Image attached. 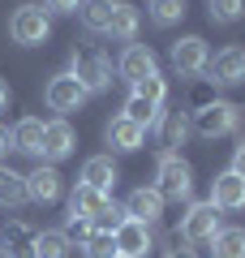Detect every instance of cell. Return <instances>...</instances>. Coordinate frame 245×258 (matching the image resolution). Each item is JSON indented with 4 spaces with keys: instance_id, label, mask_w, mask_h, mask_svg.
Masks as SVG:
<instances>
[{
    "instance_id": "ac0fdd59",
    "label": "cell",
    "mask_w": 245,
    "mask_h": 258,
    "mask_svg": "<svg viewBox=\"0 0 245 258\" xmlns=\"http://www.w3.org/2000/svg\"><path fill=\"white\" fill-rule=\"evenodd\" d=\"M138 26H142V18H138V9H134V5H112L108 35L116 39V43H134V39H138Z\"/></svg>"
},
{
    "instance_id": "44dd1931",
    "label": "cell",
    "mask_w": 245,
    "mask_h": 258,
    "mask_svg": "<svg viewBox=\"0 0 245 258\" xmlns=\"http://www.w3.org/2000/svg\"><path fill=\"white\" fill-rule=\"evenodd\" d=\"M211 258H245V228H219L211 237Z\"/></svg>"
},
{
    "instance_id": "8d00e7d4",
    "label": "cell",
    "mask_w": 245,
    "mask_h": 258,
    "mask_svg": "<svg viewBox=\"0 0 245 258\" xmlns=\"http://www.w3.org/2000/svg\"><path fill=\"white\" fill-rule=\"evenodd\" d=\"M116 258H125V254H116Z\"/></svg>"
},
{
    "instance_id": "8992f818",
    "label": "cell",
    "mask_w": 245,
    "mask_h": 258,
    "mask_svg": "<svg viewBox=\"0 0 245 258\" xmlns=\"http://www.w3.org/2000/svg\"><path fill=\"white\" fill-rule=\"evenodd\" d=\"M69 74L78 78L86 91H103V86L112 82V64L103 60L95 47H78V52H73V69H69Z\"/></svg>"
},
{
    "instance_id": "f546056e",
    "label": "cell",
    "mask_w": 245,
    "mask_h": 258,
    "mask_svg": "<svg viewBox=\"0 0 245 258\" xmlns=\"http://www.w3.org/2000/svg\"><path fill=\"white\" fill-rule=\"evenodd\" d=\"M120 224H125V207L108 203V207H103V211H99V215L91 220V228H95V232H116Z\"/></svg>"
},
{
    "instance_id": "4fadbf2b",
    "label": "cell",
    "mask_w": 245,
    "mask_h": 258,
    "mask_svg": "<svg viewBox=\"0 0 245 258\" xmlns=\"http://www.w3.org/2000/svg\"><path fill=\"white\" fill-rule=\"evenodd\" d=\"M26 198L30 203H56L60 198V172L52 164H39L35 172H26Z\"/></svg>"
},
{
    "instance_id": "7c38bea8",
    "label": "cell",
    "mask_w": 245,
    "mask_h": 258,
    "mask_svg": "<svg viewBox=\"0 0 245 258\" xmlns=\"http://www.w3.org/2000/svg\"><path fill=\"white\" fill-rule=\"evenodd\" d=\"M112 241H116V254H125V258H142L146 249H151V224L129 220V215H125V224L112 232Z\"/></svg>"
},
{
    "instance_id": "f1b7e54d",
    "label": "cell",
    "mask_w": 245,
    "mask_h": 258,
    "mask_svg": "<svg viewBox=\"0 0 245 258\" xmlns=\"http://www.w3.org/2000/svg\"><path fill=\"white\" fill-rule=\"evenodd\" d=\"M134 95H142L146 103H155V108H159V103L168 99V82H163L159 74H155V78H142V82L134 86Z\"/></svg>"
},
{
    "instance_id": "8fae6325",
    "label": "cell",
    "mask_w": 245,
    "mask_h": 258,
    "mask_svg": "<svg viewBox=\"0 0 245 258\" xmlns=\"http://www.w3.org/2000/svg\"><path fill=\"white\" fill-rule=\"evenodd\" d=\"M211 207L215 211H245V176H236L232 168L219 172L211 181Z\"/></svg>"
},
{
    "instance_id": "d6986e66",
    "label": "cell",
    "mask_w": 245,
    "mask_h": 258,
    "mask_svg": "<svg viewBox=\"0 0 245 258\" xmlns=\"http://www.w3.org/2000/svg\"><path fill=\"white\" fill-rule=\"evenodd\" d=\"M9 134H13V151H22V155H39V147H43V120H39V116L18 120Z\"/></svg>"
},
{
    "instance_id": "5b68a950",
    "label": "cell",
    "mask_w": 245,
    "mask_h": 258,
    "mask_svg": "<svg viewBox=\"0 0 245 258\" xmlns=\"http://www.w3.org/2000/svg\"><path fill=\"white\" fill-rule=\"evenodd\" d=\"M86 95L91 91H86L73 74H56V78H47V86H43V99H47L52 112H78L82 103H86Z\"/></svg>"
},
{
    "instance_id": "277c9868",
    "label": "cell",
    "mask_w": 245,
    "mask_h": 258,
    "mask_svg": "<svg viewBox=\"0 0 245 258\" xmlns=\"http://www.w3.org/2000/svg\"><path fill=\"white\" fill-rule=\"evenodd\" d=\"M215 232H219V211L211 203H194L181 215V241L185 245H211Z\"/></svg>"
},
{
    "instance_id": "ffe728a7",
    "label": "cell",
    "mask_w": 245,
    "mask_h": 258,
    "mask_svg": "<svg viewBox=\"0 0 245 258\" xmlns=\"http://www.w3.org/2000/svg\"><path fill=\"white\" fill-rule=\"evenodd\" d=\"M78 18L86 30L95 35H108V22H112V0H82L78 5Z\"/></svg>"
},
{
    "instance_id": "1f68e13d",
    "label": "cell",
    "mask_w": 245,
    "mask_h": 258,
    "mask_svg": "<svg viewBox=\"0 0 245 258\" xmlns=\"http://www.w3.org/2000/svg\"><path fill=\"white\" fill-rule=\"evenodd\" d=\"M232 172H236V176H245V142L232 151Z\"/></svg>"
},
{
    "instance_id": "9c48e42d",
    "label": "cell",
    "mask_w": 245,
    "mask_h": 258,
    "mask_svg": "<svg viewBox=\"0 0 245 258\" xmlns=\"http://www.w3.org/2000/svg\"><path fill=\"white\" fill-rule=\"evenodd\" d=\"M73 142H78V134H73V125H69L65 116L47 120V125H43V147H39V159L60 164L65 155H73Z\"/></svg>"
},
{
    "instance_id": "e575fe53",
    "label": "cell",
    "mask_w": 245,
    "mask_h": 258,
    "mask_svg": "<svg viewBox=\"0 0 245 258\" xmlns=\"http://www.w3.org/2000/svg\"><path fill=\"white\" fill-rule=\"evenodd\" d=\"M163 258H198V254H194V249H168Z\"/></svg>"
},
{
    "instance_id": "83f0119b",
    "label": "cell",
    "mask_w": 245,
    "mask_h": 258,
    "mask_svg": "<svg viewBox=\"0 0 245 258\" xmlns=\"http://www.w3.org/2000/svg\"><path fill=\"white\" fill-rule=\"evenodd\" d=\"M245 18V0H211V22H224V26H232V22Z\"/></svg>"
},
{
    "instance_id": "5bb4252c",
    "label": "cell",
    "mask_w": 245,
    "mask_h": 258,
    "mask_svg": "<svg viewBox=\"0 0 245 258\" xmlns=\"http://www.w3.org/2000/svg\"><path fill=\"white\" fill-rule=\"evenodd\" d=\"M125 215H129V220H142V224L159 220V215H163V194L155 189V185H142V189H134V194L125 198Z\"/></svg>"
},
{
    "instance_id": "484cf974",
    "label": "cell",
    "mask_w": 245,
    "mask_h": 258,
    "mask_svg": "<svg viewBox=\"0 0 245 258\" xmlns=\"http://www.w3.org/2000/svg\"><path fill=\"white\" fill-rule=\"evenodd\" d=\"M146 13H151L155 26H176V22L185 18V0H151Z\"/></svg>"
},
{
    "instance_id": "603a6c76",
    "label": "cell",
    "mask_w": 245,
    "mask_h": 258,
    "mask_svg": "<svg viewBox=\"0 0 245 258\" xmlns=\"http://www.w3.org/2000/svg\"><path fill=\"white\" fill-rule=\"evenodd\" d=\"M26 203V176L13 168H0V207H22Z\"/></svg>"
},
{
    "instance_id": "4dcf8cb0",
    "label": "cell",
    "mask_w": 245,
    "mask_h": 258,
    "mask_svg": "<svg viewBox=\"0 0 245 258\" xmlns=\"http://www.w3.org/2000/svg\"><path fill=\"white\" fill-rule=\"evenodd\" d=\"M43 5H47V13H78L82 0H43Z\"/></svg>"
},
{
    "instance_id": "7a4b0ae2",
    "label": "cell",
    "mask_w": 245,
    "mask_h": 258,
    "mask_svg": "<svg viewBox=\"0 0 245 258\" xmlns=\"http://www.w3.org/2000/svg\"><path fill=\"white\" fill-rule=\"evenodd\" d=\"M190 125L198 129L202 138H224V134H232V129L241 125V108L228 103V99H211V103H202V108L194 112Z\"/></svg>"
},
{
    "instance_id": "52a82bcc",
    "label": "cell",
    "mask_w": 245,
    "mask_h": 258,
    "mask_svg": "<svg viewBox=\"0 0 245 258\" xmlns=\"http://www.w3.org/2000/svg\"><path fill=\"white\" fill-rule=\"evenodd\" d=\"M172 69L181 78H198L202 69H207V60H211V52H207V39H198V35H185V39H176L172 43Z\"/></svg>"
},
{
    "instance_id": "e0dca14e",
    "label": "cell",
    "mask_w": 245,
    "mask_h": 258,
    "mask_svg": "<svg viewBox=\"0 0 245 258\" xmlns=\"http://www.w3.org/2000/svg\"><path fill=\"white\" fill-rule=\"evenodd\" d=\"M146 142V129L134 125L129 116H112L108 120V147L112 151H138Z\"/></svg>"
},
{
    "instance_id": "30bf717a",
    "label": "cell",
    "mask_w": 245,
    "mask_h": 258,
    "mask_svg": "<svg viewBox=\"0 0 245 258\" xmlns=\"http://www.w3.org/2000/svg\"><path fill=\"white\" fill-rule=\"evenodd\" d=\"M207 74H211V82L215 86H236V82H245V47H224V52H215L207 60Z\"/></svg>"
},
{
    "instance_id": "ba28073f",
    "label": "cell",
    "mask_w": 245,
    "mask_h": 258,
    "mask_svg": "<svg viewBox=\"0 0 245 258\" xmlns=\"http://www.w3.org/2000/svg\"><path fill=\"white\" fill-rule=\"evenodd\" d=\"M116 74L125 78L129 86H138L142 78H155L159 74V60H155V52L146 43H129L125 52H120V60H116Z\"/></svg>"
},
{
    "instance_id": "2e32d148",
    "label": "cell",
    "mask_w": 245,
    "mask_h": 258,
    "mask_svg": "<svg viewBox=\"0 0 245 258\" xmlns=\"http://www.w3.org/2000/svg\"><path fill=\"white\" fill-rule=\"evenodd\" d=\"M82 185H91V189H103L112 194V185H116V164H112V155H91L86 164H82Z\"/></svg>"
},
{
    "instance_id": "4316f807",
    "label": "cell",
    "mask_w": 245,
    "mask_h": 258,
    "mask_svg": "<svg viewBox=\"0 0 245 258\" xmlns=\"http://www.w3.org/2000/svg\"><path fill=\"white\" fill-rule=\"evenodd\" d=\"M82 254H86V258H116V241H112V232H91V237L82 241Z\"/></svg>"
},
{
    "instance_id": "d4e9b609",
    "label": "cell",
    "mask_w": 245,
    "mask_h": 258,
    "mask_svg": "<svg viewBox=\"0 0 245 258\" xmlns=\"http://www.w3.org/2000/svg\"><path fill=\"white\" fill-rule=\"evenodd\" d=\"M120 116H129V120H134V125L151 129L155 120H159V108H155V103H146L142 95H129V99H125V108H120Z\"/></svg>"
},
{
    "instance_id": "7402d4cb",
    "label": "cell",
    "mask_w": 245,
    "mask_h": 258,
    "mask_svg": "<svg viewBox=\"0 0 245 258\" xmlns=\"http://www.w3.org/2000/svg\"><path fill=\"white\" fill-rule=\"evenodd\" d=\"M159 134H163V147H185V138H190V116L185 112H163Z\"/></svg>"
},
{
    "instance_id": "836d02e7",
    "label": "cell",
    "mask_w": 245,
    "mask_h": 258,
    "mask_svg": "<svg viewBox=\"0 0 245 258\" xmlns=\"http://www.w3.org/2000/svg\"><path fill=\"white\" fill-rule=\"evenodd\" d=\"M9 108V82H5V78H0V112Z\"/></svg>"
},
{
    "instance_id": "9a60e30c",
    "label": "cell",
    "mask_w": 245,
    "mask_h": 258,
    "mask_svg": "<svg viewBox=\"0 0 245 258\" xmlns=\"http://www.w3.org/2000/svg\"><path fill=\"white\" fill-rule=\"evenodd\" d=\"M108 203H112V194L91 189V185L78 181V185H73V194H69V215H73V220H95Z\"/></svg>"
},
{
    "instance_id": "6da1fadb",
    "label": "cell",
    "mask_w": 245,
    "mask_h": 258,
    "mask_svg": "<svg viewBox=\"0 0 245 258\" xmlns=\"http://www.w3.org/2000/svg\"><path fill=\"white\" fill-rule=\"evenodd\" d=\"M155 181H159L155 189L163 194V203H168V198H172V203H185V198L194 194V168L185 164L176 151H168V155L159 159V172H155Z\"/></svg>"
},
{
    "instance_id": "d590c367",
    "label": "cell",
    "mask_w": 245,
    "mask_h": 258,
    "mask_svg": "<svg viewBox=\"0 0 245 258\" xmlns=\"http://www.w3.org/2000/svg\"><path fill=\"white\" fill-rule=\"evenodd\" d=\"M0 258H9V254H5V249H0Z\"/></svg>"
},
{
    "instance_id": "d6a6232c",
    "label": "cell",
    "mask_w": 245,
    "mask_h": 258,
    "mask_svg": "<svg viewBox=\"0 0 245 258\" xmlns=\"http://www.w3.org/2000/svg\"><path fill=\"white\" fill-rule=\"evenodd\" d=\"M9 151H13V134L0 125V155H9Z\"/></svg>"
},
{
    "instance_id": "cb8c5ba5",
    "label": "cell",
    "mask_w": 245,
    "mask_h": 258,
    "mask_svg": "<svg viewBox=\"0 0 245 258\" xmlns=\"http://www.w3.org/2000/svg\"><path fill=\"white\" fill-rule=\"evenodd\" d=\"M65 254H69V237H65V232H56V228L39 232L35 245H30V258H65Z\"/></svg>"
},
{
    "instance_id": "3957f363",
    "label": "cell",
    "mask_w": 245,
    "mask_h": 258,
    "mask_svg": "<svg viewBox=\"0 0 245 258\" xmlns=\"http://www.w3.org/2000/svg\"><path fill=\"white\" fill-rule=\"evenodd\" d=\"M9 35H13V43H22V47H39L52 35V18H47V9H39V5H22L9 18Z\"/></svg>"
}]
</instances>
